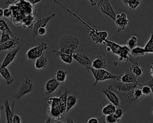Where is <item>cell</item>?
Instances as JSON below:
<instances>
[{
    "label": "cell",
    "instance_id": "obj_1",
    "mask_svg": "<svg viewBox=\"0 0 153 123\" xmlns=\"http://www.w3.org/2000/svg\"><path fill=\"white\" fill-rule=\"evenodd\" d=\"M53 2L54 3H56L59 4L60 6H61L62 8L65 9L68 13L72 14L74 17H75L79 21H80L84 25H85L87 28L89 29V35L91 37V39L93 41H94L96 44H103L105 40L108 38V32L106 31H99L96 28H94L92 26H91L90 25L87 23L85 22H84L80 17H79L75 13L72 12L71 10L65 7L63 5H62L61 3H60L57 0H53Z\"/></svg>",
    "mask_w": 153,
    "mask_h": 123
},
{
    "label": "cell",
    "instance_id": "obj_2",
    "mask_svg": "<svg viewBox=\"0 0 153 123\" xmlns=\"http://www.w3.org/2000/svg\"><path fill=\"white\" fill-rule=\"evenodd\" d=\"M79 45L78 39L72 35L66 34L59 41V46L61 52L72 55Z\"/></svg>",
    "mask_w": 153,
    "mask_h": 123
},
{
    "label": "cell",
    "instance_id": "obj_3",
    "mask_svg": "<svg viewBox=\"0 0 153 123\" xmlns=\"http://www.w3.org/2000/svg\"><path fill=\"white\" fill-rule=\"evenodd\" d=\"M47 103L49 106L47 109V113L50 118L56 121H60L63 118L65 114L60 108L59 97H53L50 98Z\"/></svg>",
    "mask_w": 153,
    "mask_h": 123
},
{
    "label": "cell",
    "instance_id": "obj_4",
    "mask_svg": "<svg viewBox=\"0 0 153 123\" xmlns=\"http://www.w3.org/2000/svg\"><path fill=\"white\" fill-rule=\"evenodd\" d=\"M90 71L92 73L95 79V82L93 84V86H96V84L100 82L109 79L116 80L119 77V76L113 74L105 69H94L91 67Z\"/></svg>",
    "mask_w": 153,
    "mask_h": 123
},
{
    "label": "cell",
    "instance_id": "obj_5",
    "mask_svg": "<svg viewBox=\"0 0 153 123\" xmlns=\"http://www.w3.org/2000/svg\"><path fill=\"white\" fill-rule=\"evenodd\" d=\"M142 84L138 83H123L116 80H114L112 84L109 85L107 88L112 91H118L120 92H126L130 91L137 87L142 86Z\"/></svg>",
    "mask_w": 153,
    "mask_h": 123
},
{
    "label": "cell",
    "instance_id": "obj_6",
    "mask_svg": "<svg viewBox=\"0 0 153 123\" xmlns=\"http://www.w3.org/2000/svg\"><path fill=\"white\" fill-rule=\"evenodd\" d=\"M48 45L45 42H41L38 45L29 49L26 53V57L30 62H33L44 55V51L47 49Z\"/></svg>",
    "mask_w": 153,
    "mask_h": 123
},
{
    "label": "cell",
    "instance_id": "obj_7",
    "mask_svg": "<svg viewBox=\"0 0 153 123\" xmlns=\"http://www.w3.org/2000/svg\"><path fill=\"white\" fill-rule=\"evenodd\" d=\"M96 5L103 13L115 21L117 14L109 0H96Z\"/></svg>",
    "mask_w": 153,
    "mask_h": 123
},
{
    "label": "cell",
    "instance_id": "obj_8",
    "mask_svg": "<svg viewBox=\"0 0 153 123\" xmlns=\"http://www.w3.org/2000/svg\"><path fill=\"white\" fill-rule=\"evenodd\" d=\"M33 89V83L31 79L29 77H26L20 86V88L18 90L17 92L15 95L16 99H19L23 97L25 95L32 92Z\"/></svg>",
    "mask_w": 153,
    "mask_h": 123
},
{
    "label": "cell",
    "instance_id": "obj_9",
    "mask_svg": "<svg viewBox=\"0 0 153 123\" xmlns=\"http://www.w3.org/2000/svg\"><path fill=\"white\" fill-rule=\"evenodd\" d=\"M56 16V13H53L48 16H47L44 17H39L36 19L33 25V28L32 31V37H35L38 35V29L41 27H45L47 26V23L54 16Z\"/></svg>",
    "mask_w": 153,
    "mask_h": 123
},
{
    "label": "cell",
    "instance_id": "obj_10",
    "mask_svg": "<svg viewBox=\"0 0 153 123\" xmlns=\"http://www.w3.org/2000/svg\"><path fill=\"white\" fill-rule=\"evenodd\" d=\"M72 57L73 59L78 61L81 65L84 66L87 71H90V68L91 67V61L87 54L74 53L72 55Z\"/></svg>",
    "mask_w": 153,
    "mask_h": 123
},
{
    "label": "cell",
    "instance_id": "obj_11",
    "mask_svg": "<svg viewBox=\"0 0 153 123\" xmlns=\"http://www.w3.org/2000/svg\"><path fill=\"white\" fill-rule=\"evenodd\" d=\"M115 23L117 27L118 32H120L121 31L125 29L128 23V20L127 19V14L124 12L117 14L115 20Z\"/></svg>",
    "mask_w": 153,
    "mask_h": 123
},
{
    "label": "cell",
    "instance_id": "obj_12",
    "mask_svg": "<svg viewBox=\"0 0 153 123\" xmlns=\"http://www.w3.org/2000/svg\"><path fill=\"white\" fill-rule=\"evenodd\" d=\"M116 80L123 83H138L137 77L131 72L130 68L126 70L125 72L123 74L119 75V77L116 79Z\"/></svg>",
    "mask_w": 153,
    "mask_h": 123
},
{
    "label": "cell",
    "instance_id": "obj_13",
    "mask_svg": "<svg viewBox=\"0 0 153 123\" xmlns=\"http://www.w3.org/2000/svg\"><path fill=\"white\" fill-rule=\"evenodd\" d=\"M102 92L106 96L107 98L111 103L115 105L116 107L119 106L120 104V100L118 95L114 91L109 89L107 88H103Z\"/></svg>",
    "mask_w": 153,
    "mask_h": 123
},
{
    "label": "cell",
    "instance_id": "obj_14",
    "mask_svg": "<svg viewBox=\"0 0 153 123\" xmlns=\"http://www.w3.org/2000/svg\"><path fill=\"white\" fill-rule=\"evenodd\" d=\"M15 102L13 101L11 108L10 107L8 100L6 98L5 100V110L6 116V123H13V119L14 116V109Z\"/></svg>",
    "mask_w": 153,
    "mask_h": 123
},
{
    "label": "cell",
    "instance_id": "obj_15",
    "mask_svg": "<svg viewBox=\"0 0 153 123\" xmlns=\"http://www.w3.org/2000/svg\"><path fill=\"white\" fill-rule=\"evenodd\" d=\"M60 83L55 78H52L48 80L45 85V91L47 95H49L54 92L59 86Z\"/></svg>",
    "mask_w": 153,
    "mask_h": 123
},
{
    "label": "cell",
    "instance_id": "obj_16",
    "mask_svg": "<svg viewBox=\"0 0 153 123\" xmlns=\"http://www.w3.org/2000/svg\"><path fill=\"white\" fill-rule=\"evenodd\" d=\"M19 44V39L17 37H16L14 38H11V40L5 41L2 43H0V51L6 50H13L17 44Z\"/></svg>",
    "mask_w": 153,
    "mask_h": 123
},
{
    "label": "cell",
    "instance_id": "obj_17",
    "mask_svg": "<svg viewBox=\"0 0 153 123\" xmlns=\"http://www.w3.org/2000/svg\"><path fill=\"white\" fill-rule=\"evenodd\" d=\"M103 44L106 46V50L108 52H112L114 54L117 55H118L122 46L120 45L114 41L109 40L108 38L105 40Z\"/></svg>",
    "mask_w": 153,
    "mask_h": 123
},
{
    "label": "cell",
    "instance_id": "obj_18",
    "mask_svg": "<svg viewBox=\"0 0 153 123\" xmlns=\"http://www.w3.org/2000/svg\"><path fill=\"white\" fill-rule=\"evenodd\" d=\"M91 67L94 69H105L106 67L105 58L102 55L96 56L91 61Z\"/></svg>",
    "mask_w": 153,
    "mask_h": 123
},
{
    "label": "cell",
    "instance_id": "obj_19",
    "mask_svg": "<svg viewBox=\"0 0 153 123\" xmlns=\"http://www.w3.org/2000/svg\"><path fill=\"white\" fill-rule=\"evenodd\" d=\"M130 51V50L128 48V47L126 45H123L118 55L119 61L127 62L130 61V57H129Z\"/></svg>",
    "mask_w": 153,
    "mask_h": 123
},
{
    "label": "cell",
    "instance_id": "obj_20",
    "mask_svg": "<svg viewBox=\"0 0 153 123\" xmlns=\"http://www.w3.org/2000/svg\"><path fill=\"white\" fill-rule=\"evenodd\" d=\"M69 93V90L67 89H65V92L59 97V103L60 108L62 109V111L63 113L65 115L66 114V100L68 97V94Z\"/></svg>",
    "mask_w": 153,
    "mask_h": 123
},
{
    "label": "cell",
    "instance_id": "obj_21",
    "mask_svg": "<svg viewBox=\"0 0 153 123\" xmlns=\"http://www.w3.org/2000/svg\"><path fill=\"white\" fill-rule=\"evenodd\" d=\"M0 75H1V76L6 81L8 85L12 83L14 80L11 76L10 71L7 68V67L0 69Z\"/></svg>",
    "mask_w": 153,
    "mask_h": 123
},
{
    "label": "cell",
    "instance_id": "obj_22",
    "mask_svg": "<svg viewBox=\"0 0 153 123\" xmlns=\"http://www.w3.org/2000/svg\"><path fill=\"white\" fill-rule=\"evenodd\" d=\"M53 52L56 53L57 55H59L61 59V60L68 64H70L72 63V61H73V57L72 55H69V54H67L65 53H63L61 52L59 50H53Z\"/></svg>",
    "mask_w": 153,
    "mask_h": 123
},
{
    "label": "cell",
    "instance_id": "obj_23",
    "mask_svg": "<svg viewBox=\"0 0 153 123\" xmlns=\"http://www.w3.org/2000/svg\"><path fill=\"white\" fill-rule=\"evenodd\" d=\"M129 68L130 69V70L131 71V72L137 77H140V76L142 75V74L144 72V69L143 67H141L137 62H134L131 66H130L129 67Z\"/></svg>",
    "mask_w": 153,
    "mask_h": 123
},
{
    "label": "cell",
    "instance_id": "obj_24",
    "mask_svg": "<svg viewBox=\"0 0 153 123\" xmlns=\"http://www.w3.org/2000/svg\"><path fill=\"white\" fill-rule=\"evenodd\" d=\"M130 10H135L142 2V0H120Z\"/></svg>",
    "mask_w": 153,
    "mask_h": 123
},
{
    "label": "cell",
    "instance_id": "obj_25",
    "mask_svg": "<svg viewBox=\"0 0 153 123\" xmlns=\"http://www.w3.org/2000/svg\"><path fill=\"white\" fill-rule=\"evenodd\" d=\"M77 102V97L75 95H69L67 97L66 100V113H67L72 107H74Z\"/></svg>",
    "mask_w": 153,
    "mask_h": 123
},
{
    "label": "cell",
    "instance_id": "obj_26",
    "mask_svg": "<svg viewBox=\"0 0 153 123\" xmlns=\"http://www.w3.org/2000/svg\"><path fill=\"white\" fill-rule=\"evenodd\" d=\"M47 65V59L44 55L41 56L35 62V67L36 70H40L45 68Z\"/></svg>",
    "mask_w": 153,
    "mask_h": 123
},
{
    "label": "cell",
    "instance_id": "obj_27",
    "mask_svg": "<svg viewBox=\"0 0 153 123\" xmlns=\"http://www.w3.org/2000/svg\"><path fill=\"white\" fill-rule=\"evenodd\" d=\"M130 54L134 57L142 56L146 55H148L145 52L143 47H141L139 46H136L134 48L132 49L130 51Z\"/></svg>",
    "mask_w": 153,
    "mask_h": 123
},
{
    "label": "cell",
    "instance_id": "obj_28",
    "mask_svg": "<svg viewBox=\"0 0 153 123\" xmlns=\"http://www.w3.org/2000/svg\"><path fill=\"white\" fill-rule=\"evenodd\" d=\"M117 107L114 105L112 103H109L105 106L102 110L103 115L105 116L106 115H114L115 110H116Z\"/></svg>",
    "mask_w": 153,
    "mask_h": 123
},
{
    "label": "cell",
    "instance_id": "obj_29",
    "mask_svg": "<svg viewBox=\"0 0 153 123\" xmlns=\"http://www.w3.org/2000/svg\"><path fill=\"white\" fill-rule=\"evenodd\" d=\"M67 77V71L65 70H57L55 73V79L60 84L63 83Z\"/></svg>",
    "mask_w": 153,
    "mask_h": 123
},
{
    "label": "cell",
    "instance_id": "obj_30",
    "mask_svg": "<svg viewBox=\"0 0 153 123\" xmlns=\"http://www.w3.org/2000/svg\"><path fill=\"white\" fill-rule=\"evenodd\" d=\"M137 42H138L137 37L136 35H133L127 40L126 43V46L128 47V48L130 50H131L132 49L137 46Z\"/></svg>",
    "mask_w": 153,
    "mask_h": 123
},
{
    "label": "cell",
    "instance_id": "obj_31",
    "mask_svg": "<svg viewBox=\"0 0 153 123\" xmlns=\"http://www.w3.org/2000/svg\"><path fill=\"white\" fill-rule=\"evenodd\" d=\"M144 49L148 55L153 53V32L151 33V37L144 46Z\"/></svg>",
    "mask_w": 153,
    "mask_h": 123
},
{
    "label": "cell",
    "instance_id": "obj_32",
    "mask_svg": "<svg viewBox=\"0 0 153 123\" xmlns=\"http://www.w3.org/2000/svg\"><path fill=\"white\" fill-rule=\"evenodd\" d=\"M16 37V36L14 34H10L6 31L2 32L1 38H0V43H2L5 41H7L11 40V38H15Z\"/></svg>",
    "mask_w": 153,
    "mask_h": 123
},
{
    "label": "cell",
    "instance_id": "obj_33",
    "mask_svg": "<svg viewBox=\"0 0 153 123\" xmlns=\"http://www.w3.org/2000/svg\"><path fill=\"white\" fill-rule=\"evenodd\" d=\"M0 31L2 32L6 31L10 34H14L10 30V28L8 25L7 24V23L4 20L1 19H0Z\"/></svg>",
    "mask_w": 153,
    "mask_h": 123
},
{
    "label": "cell",
    "instance_id": "obj_34",
    "mask_svg": "<svg viewBox=\"0 0 153 123\" xmlns=\"http://www.w3.org/2000/svg\"><path fill=\"white\" fill-rule=\"evenodd\" d=\"M123 113H124V111H123V108L122 107H117V108H116V110L113 115L118 121H120L123 116Z\"/></svg>",
    "mask_w": 153,
    "mask_h": 123
},
{
    "label": "cell",
    "instance_id": "obj_35",
    "mask_svg": "<svg viewBox=\"0 0 153 123\" xmlns=\"http://www.w3.org/2000/svg\"><path fill=\"white\" fill-rule=\"evenodd\" d=\"M140 89H141L142 93L143 96H148V95H149L152 94L151 88H150L148 86L142 85Z\"/></svg>",
    "mask_w": 153,
    "mask_h": 123
},
{
    "label": "cell",
    "instance_id": "obj_36",
    "mask_svg": "<svg viewBox=\"0 0 153 123\" xmlns=\"http://www.w3.org/2000/svg\"><path fill=\"white\" fill-rule=\"evenodd\" d=\"M105 120L106 123H118L120 121H118L113 115H106L105 117Z\"/></svg>",
    "mask_w": 153,
    "mask_h": 123
},
{
    "label": "cell",
    "instance_id": "obj_37",
    "mask_svg": "<svg viewBox=\"0 0 153 123\" xmlns=\"http://www.w3.org/2000/svg\"><path fill=\"white\" fill-rule=\"evenodd\" d=\"M11 16H12V11L9 8L4 9V17H5L7 18H9Z\"/></svg>",
    "mask_w": 153,
    "mask_h": 123
},
{
    "label": "cell",
    "instance_id": "obj_38",
    "mask_svg": "<svg viewBox=\"0 0 153 123\" xmlns=\"http://www.w3.org/2000/svg\"><path fill=\"white\" fill-rule=\"evenodd\" d=\"M38 35L40 36H44L47 33V29L45 27H41L38 29Z\"/></svg>",
    "mask_w": 153,
    "mask_h": 123
},
{
    "label": "cell",
    "instance_id": "obj_39",
    "mask_svg": "<svg viewBox=\"0 0 153 123\" xmlns=\"http://www.w3.org/2000/svg\"><path fill=\"white\" fill-rule=\"evenodd\" d=\"M21 118L18 115H14L13 119V123H21Z\"/></svg>",
    "mask_w": 153,
    "mask_h": 123
},
{
    "label": "cell",
    "instance_id": "obj_40",
    "mask_svg": "<svg viewBox=\"0 0 153 123\" xmlns=\"http://www.w3.org/2000/svg\"><path fill=\"white\" fill-rule=\"evenodd\" d=\"M142 85H146L149 86L150 88H153V78H151V79L144 82L143 83H142Z\"/></svg>",
    "mask_w": 153,
    "mask_h": 123
},
{
    "label": "cell",
    "instance_id": "obj_41",
    "mask_svg": "<svg viewBox=\"0 0 153 123\" xmlns=\"http://www.w3.org/2000/svg\"><path fill=\"white\" fill-rule=\"evenodd\" d=\"M87 123H99V121L97 118L92 117L87 121Z\"/></svg>",
    "mask_w": 153,
    "mask_h": 123
},
{
    "label": "cell",
    "instance_id": "obj_42",
    "mask_svg": "<svg viewBox=\"0 0 153 123\" xmlns=\"http://www.w3.org/2000/svg\"><path fill=\"white\" fill-rule=\"evenodd\" d=\"M28 2H29L31 5H35L41 1V0H26Z\"/></svg>",
    "mask_w": 153,
    "mask_h": 123
},
{
    "label": "cell",
    "instance_id": "obj_43",
    "mask_svg": "<svg viewBox=\"0 0 153 123\" xmlns=\"http://www.w3.org/2000/svg\"><path fill=\"white\" fill-rule=\"evenodd\" d=\"M97 119L99 121V123H106L105 120V117H103V116H100L99 117L97 118Z\"/></svg>",
    "mask_w": 153,
    "mask_h": 123
},
{
    "label": "cell",
    "instance_id": "obj_44",
    "mask_svg": "<svg viewBox=\"0 0 153 123\" xmlns=\"http://www.w3.org/2000/svg\"><path fill=\"white\" fill-rule=\"evenodd\" d=\"M88 1L90 2V4L92 6H95L96 5V0H88Z\"/></svg>",
    "mask_w": 153,
    "mask_h": 123
},
{
    "label": "cell",
    "instance_id": "obj_45",
    "mask_svg": "<svg viewBox=\"0 0 153 123\" xmlns=\"http://www.w3.org/2000/svg\"><path fill=\"white\" fill-rule=\"evenodd\" d=\"M150 74L152 76V78H153V63L150 66Z\"/></svg>",
    "mask_w": 153,
    "mask_h": 123
},
{
    "label": "cell",
    "instance_id": "obj_46",
    "mask_svg": "<svg viewBox=\"0 0 153 123\" xmlns=\"http://www.w3.org/2000/svg\"><path fill=\"white\" fill-rule=\"evenodd\" d=\"M66 123H74V122L73 119L71 118H70L69 116H68L67 117V122Z\"/></svg>",
    "mask_w": 153,
    "mask_h": 123
},
{
    "label": "cell",
    "instance_id": "obj_47",
    "mask_svg": "<svg viewBox=\"0 0 153 123\" xmlns=\"http://www.w3.org/2000/svg\"><path fill=\"white\" fill-rule=\"evenodd\" d=\"M4 16V9L0 8V19Z\"/></svg>",
    "mask_w": 153,
    "mask_h": 123
},
{
    "label": "cell",
    "instance_id": "obj_48",
    "mask_svg": "<svg viewBox=\"0 0 153 123\" xmlns=\"http://www.w3.org/2000/svg\"><path fill=\"white\" fill-rule=\"evenodd\" d=\"M51 118L49 117V118L46 120V121L45 122V123H51Z\"/></svg>",
    "mask_w": 153,
    "mask_h": 123
},
{
    "label": "cell",
    "instance_id": "obj_49",
    "mask_svg": "<svg viewBox=\"0 0 153 123\" xmlns=\"http://www.w3.org/2000/svg\"><path fill=\"white\" fill-rule=\"evenodd\" d=\"M53 123H65V122H61L60 121H56L55 122H54Z\"/></svg>",
    "mask_w": 153,
    "mask_h": 123
},
{
    "label": "cell",
    "instance_id": "obj_50",
    "mask_svg": "<svg viewBox=\"0 0 153 123\" xmlns=\"http://www.w3.org/2000/svg\"><path fill=\"white\" fill-rule=\"evenodd\" d=\"M4 109V106H3V105L0 104V109Z\"/></svg>",
    "mask_w": 153,
    "mask_h": 123
},
{
    "label": "cell",
    "instance_id": "obj_51",
    "mask_svg": "<svg viewBox=\"0 0 153 123\" xmlns=\"http://www.w3.org/2000/svg\"><path fill=\"white\" fill-rule=\"evenodd\" d=\"M151 89H152V94L153 95V88H151Z\"/></svg>",
    "mask_w": 153,
    "mask_h": 123
},
{
    "label": "cell",
    "instance_id": "obj_52",
    "mask_svg": "<svg viewBox=\"0 0 153 123\" xmlns=\"http://www.w3.org/2000/svg\"><path fill=\"white\" fill-rule=\"evenodd\" d=\"M152 115H153V109H152Z\"/></svg>",
    "mask_w": 153,
    "mask_h": 123
},
{
    "label": "cell",
    "instance_id": "obj_53",
    "mask_svg": "<svg viewBox=\"0 0 153 123\" xmlns=\"http://www.w3.org/2000/svg\"><path fill=\"white\" fill-rule=\"evenodd\" d=\"M0 115H1V111H0Z\"/></svg>",
    "mask_w": 153,
    "mask_h": 123
}]
</instances>
